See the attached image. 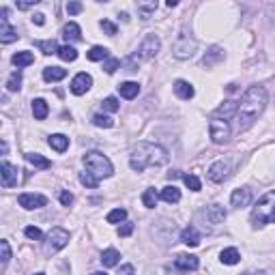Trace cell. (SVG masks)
Returning <instances> with one entry per match:
<instances>
[{
	"label": "cell",
	"instance_id": "cell-1",
	"mask_svg": "<svg viewBox=\"0 0 275 275\" xmlns=\"http://www.w3.org/2000/svg\"><path fill=\"white\" fill-rule=\"evenodd\" d=\"M267 108V90L263 86H250L241 97L237 106V121L241 129H247L254 125V121L265 112Z\"/></svg>",
	"mask_w": 275,
	"mask_h": 275
},
{
	"label": "cell",
	"instance_id": "cell-2",
	"mask_svg": "<svg viewBox=\"0 0 275 275\" xmlns=\"http://www.w3.org/2000/svg\"><path fill=\"white\" fill-rule=\"evenodd\" d=\"M168 161V150L153 142H138L129 153V166L134 172H144L148 166H163Z\"/></svg>",
	"mask_w": 275,
	"mask_h": 275
},
{
	"label": "cell",
	"instance_id": "cell-3",
	"mask_svg": "<svg viewBox=\"0 0 275 275\" xmlns=\"http://www.w3.org/2000/svg\"><path fill=\"white\" fill-rule=\"evenodd\" d=\"M275 221V189L267 192L263 198L256 202L252 211V224L254 226H267Z\"/></svg>",
	"mask_w": 275,
	"mask_h": 275
},
{
	"label": "cell",
	"instance_id": "cell-4",
	"mask_svg": "<svg viewBox=\"0 0 275 275\" xmlns=\"http://www.w3.org/2000/svg\"><path fill=\"white\" fill-rule=\"evenodd\" d=\"M82 161H84V166H86L88 172H93L97 179H108V176L114 174L112 161H110L103 153H99V150H88V153L82 157Z\"/></svg>",
	"mask_w": 275,
	"mask_h": 275
},
{
	"label": "cell",
	"instance_id": "cell-5",
	"mask_svg": "<svg viewBox=\"0 0 275 275\" xmlns=\"http://www.w3.org/2000/svg\"><path fill=\"white\" fill-rule=\"evenodd\" d=\"M69 243V232L65 230V228H52V230L45 234V254H56L61 252L65 245Z\"/></svg>",
	"mask_w": 275,
	"mask_h": 275
},
{
	"label": "cell",
	"instance_id": "cell-6",
	"mask_svg": "<svg viewBox=\"0 0 275 275\" xmlns=\"http://www.w3.org/2000/svg\"><path fill=\"white\" fill-rule=\"evenodd\" d=\"M196 50H198V41L192 39L189 35H179V39H176L172 45V54H174V58H179V61L192 58L196 54Z\"/></svg>",
	"mask_w": 275,
	"mask_h": 275
},
{
	"label": "cell",
	"instance_id": "cell-7",
	"mask_svg": "<svg viewBox=\"0 0 275 275\" xmlns=\"http://www.w3.org/2000/svg\"><path fill=\"white\" fill-rule=\"evenodd\" d=\"M208 134L215 144H224L230 140V123L224 119H211L208 123Z\"/></svg>",
	"mask_w": 275,
	"mask_h": 275
},
{
	"label": "cell",
	"instance_id": "cell-8",
	"mask_svg": "<svg viewBox=\"0 0 275 275\" xmlns=\"http://www.w3.org/2000/svg\"><path fill=\"white\" fill-rule=\"evenodd\" d=\"M161 48V41L157 35H146L144 37V41L140 43V48H138V56L140 58H153L157 56V52Z\"/></svg>",
	"mask_w": 275,
	"mask_h": 275
},
{
	"label": "cell",
	"instance_id": "cell-9",
	"mask_svg": "<svg viewBox=\"0 0 275 275\" xmlns=\"http://www.w3.org/2000/svg\"><path fill=\"white\" fill-rule=\"evenodd\" d=\"M17 202L22 208H26V211H35V208H41V206L48 205V198L41 194H19Z\"/></svg>",
	"mask_w": 275,
	"mask_h": 275
},
{
	"label": "cell",
	"instance_id": "cell-10",
	"mask_svg": "<svg viewBox=\"0 0 275 275\" xmlns=\"http://www.w3.org/2000/svg\"><path fill=\"white\" fill-rule=\"evenodd\" d=\"M17 179H19V170L13 166V163H9V161L0 163V183H2V187L17 185Z\"/></svg>",
	"mask_w": 275,
	"mask_h": 275
},
{
	"label": "cell",
	"instance_id": "cell-11",
	"mask_svg": "<svg viewBox=\"0 0 275 275\" xmlns=\"http://www.w3.org/2000/svg\"><path fill=\"white\" fill-rule=\"evenodd\" d=\"M0 15H2V17H0V41H2V43L15 41V39H17V30L9 24V17H6V15H9V11L2 9V11H0Z\"/></svg>",
	"mask_w": 275,
	"mask_h": 275
},
{
	"label": "cell",
	"instance_id": "cell-12",
	"mask_svg": "<svg viewBox=\"0 0 275 275\" xmlns=\"http://www.w3.org/2000/svg\"><path fill=\"white\" fill-rule=\"evenodd\" d=\"M228 174H230V166H228V161L219 159L215 161L211 168H208V179L213 183H224L228 179Z\"/></svg>",
	"mask_w": 275,
	"mask_h": 275
},
{
	"label": "cell",
	"instance_id": "cell-13",
	"mask_svg": "<svg viewBox=\"0 0 275 275\" xmlns=\"http://www.w3.org/2000/svg\"><path fill=\"white\" fill-rule=\"evenodd\" d=\"M90 86H93V77H90L88 73H77L73 80H71V93L73 95H84V93H88Z\"/></svg>",
	"mask_w": 275,
	"mask_h": 275
},
{
	"label": "cell",
	"instance_id": "cell-14",
	"mask_svg": "<svg viewBox=\"0 0 275 275\" xmlns=\"http://www.w3.org/2000/svg\"><path fill=\"white\" fill-rule=\"evenodd\" d=\"M174 267L179 271H196L200 267L198 256H192V254H179L174 258Z\"/></svg>",
	"mask_w": 275,
	"mask_h": 275
},
{
	"label": "cell",
	"instance_id": "cell-15",
	"mask_svg": "<svg viewBox=\"0 0 275 275\" xmlns=\"http://www.w3.org/2000/svg\"><path fill=\"white\" fill-rule=\"evenodd\" d=\"M252 202V189L250 187H239V189H234L232 196H230V205L234 208H243L247 206Z\"/></svg>",
	"mask_w": 275,
	"mask_h": 275
},
{
	"label": "cell",
	"instance_id": "cell-16",
	"mask_svg": "<svg viewBox=\"0 0 275 275\" xmlns=\"http://www.w3.org/2000/svg\"><path fill=\"white\" fill-rule=\"evenodd\" d=\"M205 219H206V224H211V226L221 224V221L226 219V211H224V206H219V205H211V206H206V208H205Z\"/></svg>",
	"mask_w": 275,
	"mask_h": 275
},
{
	"label": "cell",
	"instance_id": "cell-17",
	"mask_svg": "<svg viewBox=\"0 0 275 275\" xmlns=\"http://www.w3.org/2000/svg\"><path fill=\"white\" fill-rule=\"evenodd\" d=\"M237 106H239L237 101H224V106H219L215 110L213 119H224V121L232 119V116H237Z\"/></svg>",
	"mask_w": 275,
	"mask_h": 275
},
{
	"label": "cell",
	"instance_id": "cell-18",
	"mask_svg": "<svg viewBox=\"0 0 275 275\" xmlns=\"http://www.w3.org/2000/svg\"><path fill=\"white\" fill-rule=\"evenodd\" d=\"M181 241H183L185 245H189V247H198L200 241H202V237H200V232L196 230L194 226H187L185 230L181 232Z\"/></svg>",
	"mask_w": 275,
	"mask_h": 275
},
{
	"label": "cell",
	"instance_id": "cell-19",
	"mask_svg": "<svg viewBox=\"0 0 275 275\" xmlns=\"http://www.w3.org/2000/svg\"><path fill=\"white\" fill-rule=\"evenodd\" d=\"M174 93H176V97H179V99H192L194 97V86L189 82H185V80H176L174 82Z\"/></svg>",
	"mask_w": 275,
	"mask_h": 275
},
{
	"label": "cell",
	"instance_id": "cell-20",
	"mask_svg": "<svg viewBox=\"0 0 275 275\" xmlns=\"http://www.w3.org/2000/svg\"><path fill=\"white\" fill-rule=\"evenodd\" d=\"M119 93L123 99H136L138 93H140V84L138 82H123L119 84Z\"/></svg>",
	"mask_w": 275,
	"mask_h": 275
},
{
	"label": "cell",
	"instance_id": "cell-21",
	"mask_svg": "<svg viewBox=\"0 0 275 275\" xmlns=\"http://www.w3.org/2000/svg\"><path fill=\"white\" fill-rule=\"evenodd\" d=\"M65 77H67V69H63V67H45L43 69L45 82H61Z\"/></svg>",
	"mask_w": 275,
	"mask_h": 275
},
{
	"label": "cell",
	"instance_id": "cell-22",
	"mask_svg": "<svg viewBox=\"0 0 275 275\" xmlns=\"http://www.w3.org/2000/svg\"><path fill=\"white\" fill-rule=\"evenodd\" d=\"M48 144L56 150V153H65V150L69 148V138L63 136V134H54V136L48 138Z\"/></svg>",
	"mask_w": 275,
	"mask_h": 275
},
{
	"label": "cell",
	"instance_id": "cell-23",
	"mask_svg": "<svg viewBox=\"0 0 275 275\" xmlns=\"http://www.w3.org/2000/svg\"><path fill=\"white\" fill-rule=\"evenodd\" d=\"M13 65H15L17 69H22V67H28V65L35 63V54L28 50H24V52H17V54H13Z\"/></svg>",
	"mask_w": 275,
	"mask_h": 275
},
{
	"label": "cell",
	"instance_id": "cell-24",
	"mask_svg": "<svg viewBox=\"0 0 275 275\" xmlns=\"http://www.w3.org/2000/svg\"><path fill=\"white\" fill-rule=\"evenodd\" d=\"M161 200L168 202V205H176V202L181 200V189L174 185H166L161 189Z\"/></svg>",
	"mask_w": 275,
	"mask_h": 275
},
{
	"label": "cell",
	"instance_id": "cell-25",
	"mask_svg": "<svg viewBox=\"0 0 275 275\" xmlns=\"http://www.w3.org/2000/svg\"><path fill=\"white\" fill-rule=\"evenodd\" d=\"M26 161H28L30 166H35V168H41V170H48V168H52V161L48 159V157L39 155V153H26Z\"/></svg>",
	"mask_w": 275,
	"mask_h": 275
},
{
	"label": "cell",
	"instance_id": "cell-26",
	"mask_svg": "<svg viewBox=\"0 0 275 275\" xmlns=\"http://www.w3.org/2000/svg\"><path fill=\"white\" fill-rule=\"evenodd\" d=\"M221 58H224V50L215 45V48H211V50H208L206 54H205V58H202V65H205V67H213V65L219 63Z\"/></svg>",
	"mask_w": 275,
	"mask_h": 275
},
{
	"label": "cell",
	"instance_id": "cell-27",
	"mask_svg": "<svg viewBox=\"0 0 275 275\" xmlns=\"http://www.w3.org/2000/svg\"><path fill=\"white\" fill-rule=\"evenodd\" d=\"M32 114H35L37 121H45L50 114V108H48V101L45 99H35L32 101Z\"/></svg>",
	"mask_w": 275,
	"mask_h": 275
},
{
	"label": "cell",
	"instance_id": "cell-28",
	"mask_svg": "<svg viewBox=\"0 0 275 275\" xmlns=\"http://www.w3.org/2000/svg\"><path fill=\"white\" fill-rule=\"evenodd\" d=\"M219 260L224 265H237L239 260H241V254H239L237 247H226V250H221Z\"/></svg>",
	"mask_w": 275,
	"mask_h": 275
},
{
	"label": "cell",
	"instance_id": "cell-29",
	"mask_svg": "<svg viewBox=\"0 0 275 275\" xmlns=\"http://www.w3.org/2000/svg\"><path fill=\"white\" fill-rule=\"evenodd\" d=\"M155 11H157V2H155V0H150V2H138V15H140L144 22H148V19L153 17Z\"/></svg>",
	"mask_w": 275,
	"mask_h": 275
},
{
	"label": "cell",
	"instance_id": "cell-30",
	"mask_svg": "<svg viewBox=\"0 0 275 275\" xmlns=\"http://www.w3.org/2000/svg\"><path fill=\"white\" fill-rule=\"evenodd\" d=\"M63 37L67 39V41H80V39H82L80 26H77L75 22H69V24L63 28Z\"/></svg>",
	"mask_w": 275,
	"mask_h": 275
},
{
	"label": "cell",
	"instance_id": "cell-31",
	"mask_svg": "<svg viewBox=\"0 0 275 275\" xmlns=\"http://www.w3.org/2000/svg\"><path fill=\"white\" fill-rule=\"evenodd\" d=\"M108 58H110V50L103 48V45H95V48H90V52H88V61H93V63L108 61Z\"/></svg>",
	"mask_w": 275,
	"mask_h": 275
},
{
	"label": "cell",
	"instance_id": "cell-32",
	"mask_svg": "<svg viewBox=\"0 0 275 275\" xmlns=\"http://www.w3.org/2000/svg\"><path fill=\"white\" fill-rule=\"evenodd\" d=\"M119 258H121V254L110 247V250H106L101 254V265L103 267H116V265H119Z\"/></svg>",
	"mask_w": 275,
	"mask_h": 275
},
{
	"label": "cell",
	"instance_id": "cell-33",
	"mask_svg": "<svg viewBox=\"0 0 275 275\" xmlns=\"http://www.w3.org/2000/svg\"><path fill=\"white\" fill-rule=\"evenodd\" d=\"M58 58L65 63H73L77 58V50L73 45H61V50H58Z\"/></svg>",
	"mask_w": 275,
	"mask_h": 275
},
{
	"label": "cell",
	"instance_id": "cell-34",
	"mask_svg": "<svg viewBox=\"0 0 275 275\" xmlns=\"http://www.w3.org/2000/svg\"><path fill=\"white\" fill-rule=\"evenodd\" d=\"M6 88L11 90V93H17L19 88H22V71H13V73L9 75V82H6Z\"/></svg>",
	"mask_w": 275,
	"mask_h": 275
},
{
	"label": "cell",
	"instance_id": "cell-35",
	"mask_svg": "<svg viewBox=\"0 0 275 275\" xmlns=\"http://www.w3.org/2000/svg\"><path fill=\"white\" fill-rule=\"evenodd\" d=\"M37 48L43 52V54H58V43L54 39H48V41H37Z\"/></svg>",
	"mask_w": 275,
	"mask_h": 275
},
{
	"label": "cell",
	"instance_id": "cell-36",
	"mask_svg": "<svg viewBox=\"0 0 275 275\" xmlns=\"http://www.w3.org/2000/svg\"><path fill=\"white\" fill-rule=\"evenodd\" d=\"M157 200H159V194H157L155 189H146V192L142 194V205L146 208H155Z\"/></svg>",
	"mask_w": 275,
	"mask_h": 275
},
{
	"label": "cell",
	"instance_id": "cell-37",
	"mask_svg": "<svg viewBox=\"0 0 275 275\" xmlns=\"http://www.w3.org/2000/svg\"><path fill=\"white\" fill-rule=\"evenodd\" d=\"M125 219H127V211L121 206L108 213V224H121V221H125Z\"/></svg>",
	"mask_w": 275,
	"mask_h": 275
},
{
	"label": "cell",
	"instance_id": "cell-38",
	"mask_svg": "<svg viewBox=\"0 0 275 275\" xmlns=\"http://www.w3.org/2000/svg\"><path fill=\"white\" fill-rule=\"evenodd\" d=\"M80 183L86 185L88 189H95L97 185H99V179H97L93 172H86V170H84V172H80Z\"/></svg>",
	"mask_w": 275,
	"mask_h": 275
},
{
	"label": "cell",
	"instance_id": "cell-39",
	"mask_svg": "<svg viewBox=\"0 0 275 275\" xmlns=\"http://www.w3.org/2000/svg\"><path fill=\"white\" fill-rule=\"evenodd\" d=\"M93 125H95V127L110 129V127H114V121L110 119V116H106V114H95V116H93Z\"/></svg>",
	"mask_w": 275,
	"mask_h": 275
},
{
	"label": "cell",
	"instance_id": "cell-40",
	"mask_svg": "<svg viewBox=\"0 0 275 275\" xmlns=\"http://www.w3.org/2000/svg\"><path fill=\"white\" fill-rule=\"evenodd\" d=\"M183 181H185V185L192 189V192H200L202 189V183L196 174H183Z\"/></svg>",
	"mask_w": 275,
	"mask_h": 275
},
{
	"label": "cell",
	"instance_id": "cell-41",
	"mask_svg": "<svg viewBox=\"0 0 275 275\" xmlns=\"http://www.w3.org/2000/svg\"><path fill=\"white\" fill-rule=\"evenodd\" d=\"M101 106H103V110H106V112H119V110H121V103H119V99H116V97H106Z\"/></svg>",
	"mask_w": 275,
	"mask_h": 275
},
{
	"label": "cell",
	"instance_id": "cell-42",
	"mask_svg": "<svg viewBox=\"0 0 275 275\" xmlns=\"http://www.w3.org/2000/svg\"><path fill=\"white\" fill-rule=\"evenodd\" d=\"M0 250H2V269H4L6 263L11 260V247H9V241L6 239L0 241Z\"/></svg>",
	"mask_w": 275,
	"mask_h": 275
},
{
	"label": "cell",
	"instance_id": "cell-43",
	"mask_svg": "<svg viewBox=\"0 0 275 275\" xmlns=\"http://www.w3.org/2000/svg\"><path fill=\"white\" fill-rule=\"evenodd\" d=\"M24 234H26L28 239H32V241H41V239H43V232L39 230L37 226H28V228L24 230Z\"/></svg>",
	"mask_w": 275,
	"mask_h": 275
},
{
	"label": "cell",
	"instance_id": "cell-44",
	"mask_svg": "<svg viewBox=\"0 0 275 275\" xmlns=\"http://www.w3.org/2000/svg\"><path fill=\"white\" fill-rule=\"evenodd\" d=\"M121 67V61L119 58H114V56H110L108 61H106V65H103V69H106V73H114L116 69Z\"/></svg>",
	"mask_w": 275,
	"mask_h": 275
},
{
	"label": "cell",
	"instance_id": "cell-45",
	"mask_svg": "<svg viewBox=\"0 0 275 275\" xmlns=\"http://www.w3.org/2000/svg\"><path fill=\"white\" fill-rule=\"evenodd\" d=\"M99 26H101V28L108 32L110 37H114L116 32H119V30H116V24H112V22H110V19H101V24H99Z\"/></svg>",
	"mask_w": 275,
	"mask_h": 275
},
{
	"label": "cell",
	"instance_id": "cell-46",
	"mask_svg": "<svg viewBox=\"0 0 275 275\" xmlns=\"http://www.w3.org/2000/svg\"><path fill=\"white\" fill-rule=\"evenodd\" d=\"M132 232H134V224H132V221H125V224L119 228V237H129Z\"/></svg>",
	"mask_w": 275,
	"mask_h": 275
},
{
	"label": "cell",
	"instance_id": "cell-47",
	"mask_svg": "<svg viewBox=\"0 0 275 275\" xmlns=\"http://www.w3.org/2000/svg\"><path fill=\"white\" fill-rule=\"evenodd\" d=\"M82 9H84L82 2H69L67 4V13H69V15H77V13H82Z\"/></svg>",
	"mask_w": 275,
	"mask_h": 275
},
{
	"label": "cell",
	"instance_id": "cell-48",
	"mask_svg": "<svg viewBox=\"0 0 275 275\" xmlns=\"http://www.w3.org/2000/svg\"><path fill=\"white\" fill-rule=\"evenodd\" d=\"M71 202H73V196H71L69 192H61V205L63 206H69Z\"/></svg>",
	"mask_w": 275,
	"mask_h": 275
},
{
	"label": "cell",
	"instance_id": "cell-49",
	"mask_svg": "<svg viewBox=\"0 0 275 275\" xmlns=\"http://www.w3.org/2000/svg\"><path fill=\"white\" fill-rule=\"evenodd\" d=\"M19 11H26V9H32L35 4H39V0H28V2H15Z\"/></svg>",
	"mask_w": 275,
	"mask_h": 275
},
{
	"label": "cell",
	"instance_id": "cell-50",
	"mask_svg": "<svg viewBox=\"0 0 275 275\" xmlns=\"http://www.w3.org/2000/svg\"><path fill=\"white\" fill-rule=\"evenodd\" d=\"M134 265H123L121 269H119V275H134Z\"/></svg>",
	"mask_w": 275,
	"mask_h": 275
},
{
	"label": "cell",
	"instance_id": "cell-51",
	"mask_svg": "<svg viewBox=\"0 0 275 275\" xmlns=\"http://www.w3.org/2000/svg\"><path fill=\"white\" fill-rule=\"evenodd\" d=\"M32 22H35L37 26H43L45 24V15H43V13H37V15H32Z\"/></svg>",
	"mask_w": 275,
	"mask_h": 275
},
{
	"label": "cell",
	"instance_id": "cell-52",
	"mask_svg": "<svg viewBox=\"0 0 275 275\" xmlns=\"http://www.w3.org/2000/svg\"><path fill=\"white\" fill-rule=\"evenodd\" d=\"M90 275H108V273H101V271H97V273H90Z\"/></svg>",
	"mask_w": 275,
	"mask_h": 275
},
{
	"label": "cell",
	"instance_id": "cell-53",
	"mask_svg": "<svg viewBox=\"0 0 275 275\" xmlns=\"http://www.w3.org/2000/svg\"><path fill=\"white\" fill-rule=\"evenodd\" d=\"M245 275H265V273H245Z\"/></svg>",
	"mask_w": 275,
	"mask_h": 275
},
{
	"label": "cell",
	"instance_id": "cell-54",
	"mask_svg": "<svg viewBox=\"0 0 275 275\" xmlns=\"http://www.w3.org/2000/svg\"><path fill=\"white\" fill-rule=\"evenodd\" d=\"M35 275H45V273H35Z\"/></svg>",
	"mask_w": 275,
	"mask_h": 275
}]
</instances>
